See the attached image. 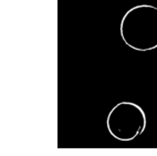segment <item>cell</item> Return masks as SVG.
<instances>
[{"instance_id": "1", "label": "cell", "mask_w": 157, "mask_h": 156, "mask_svg": "<svg viewBox=\"0 0 157 156\" xmlns=\"http://www.w3.org/2000/svg\"><path fill=\"white\" fill-rule=\"evenodd\" d=\"M124 43L133 50L157 49V5H137L125 12L120 25Z\"/></svg>"}, {"instance_id": "2", "label": "cell", "mask_w": 157, "mask_h": 156, "mask_svg": "<svg viewBox=\"0 0 157 156\" xmlns=\"http://www.w3.org/2000/svg\"><path fill=\"white\" fill-rule=\"evenodd\" d=\"M146 123L145 112L138 104L123 101L109 111L106 119V127L115 139L131 142L145 131Z\"/></svg>"}]
</instances>
